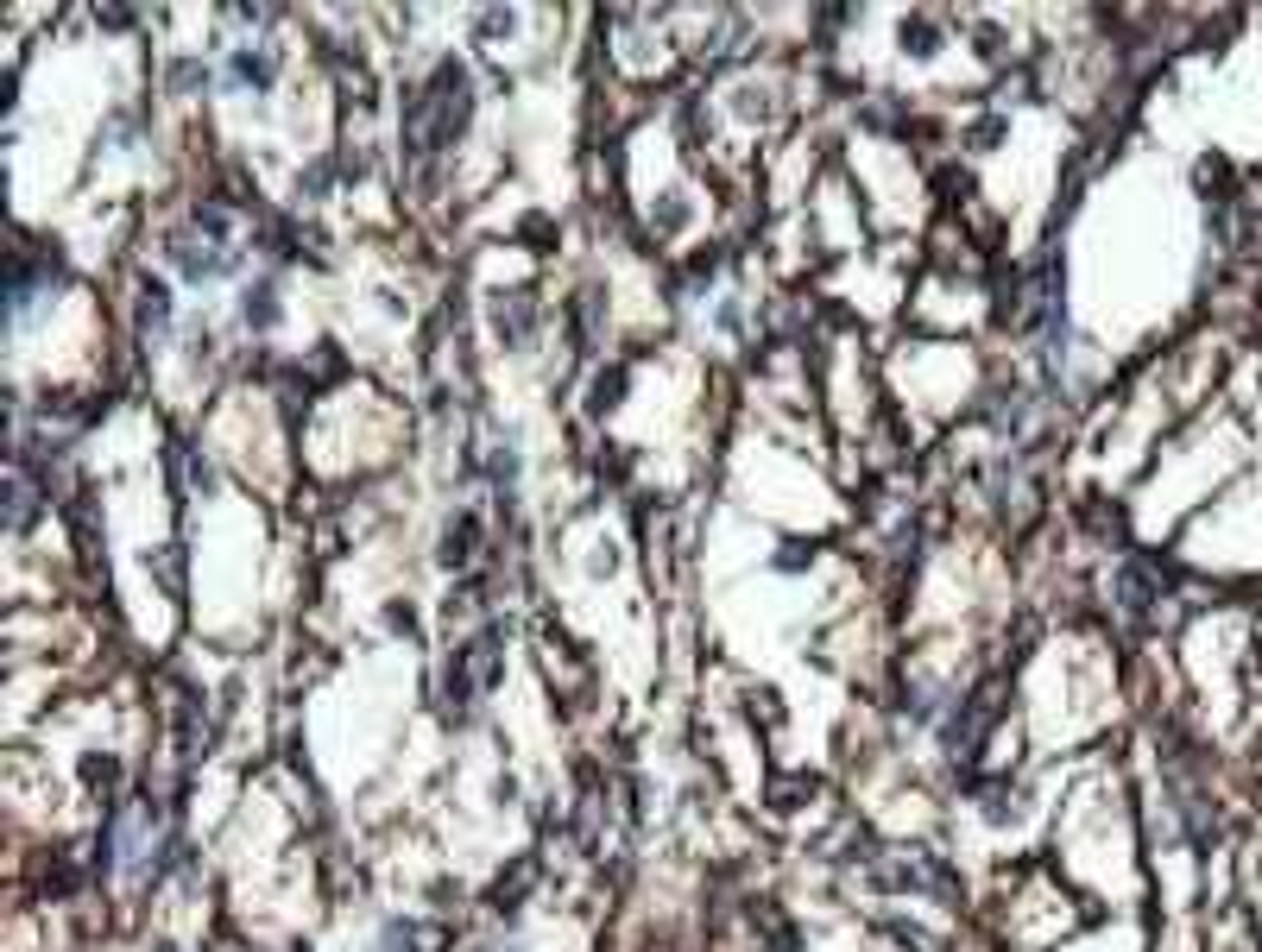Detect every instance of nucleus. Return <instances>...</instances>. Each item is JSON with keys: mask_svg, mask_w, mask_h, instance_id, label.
Wrapping results in <instances>:
<instances>
[{"mask_svg": "<svg viewBox=\"0 0 1262 952\" xmlns=\"http://www.w3.org/2000/svg\"><path fill=\"white\" fill-rule=\"evenodd\" d=\"M903 45L915 51V57H928V51H935V26H928V20H915V26H903Z\"/></svg>", "mask_w": 1262, "mask_h": 952, "instance_id": "obj_9", "label": "nucleus"}, {"mask_svg": "<svg viewBox=\"0 0 1262 952\" xmlns=\"http://www.w3.org/2000/svg\"><path fill=\"white\" fill-rule=\"evenodd\" d=\"M619 385H626V372H607L594 385V410H607V404H619Z\"/></svg>", "mask_w": 1262, "mask_h": 952, "instance_id": "obj_11", "label": "nucleus"}, {"mask_svg": "<svg viewBox=\"0 0 1262 952\" xmlns=\"http://www.w3.org/2000/svg\"><path fill=\"white\" fill-rule=\"evenodd\" d=\"M240 309H247V322H253V328H272V322H279V290H272V284H253Z\"/></svg>", "mask_w": 1262, "mask_h": 952, "instance_id": "obj_5", "label": "nucleus"}, {"mask_svg": "<svg viewBox=\"0 0 1262 952\" xmlns=\"http://www.w3.org/2000/svg\"><path fill=\"white\" fill-rule=\"evenodd\" d=\"M468 114H474V82H468V70H461L455 57H448V63H436L429 89L410 101V133H417V152L455 146V133L468 127Z\"/></svg>", "mask_w": 1262, "mask_h": 952, "instance_id": "obj_1", "label": "nucleus"}, {"mask_svg": "<svg viewBox=\"0 0 1262 952\" xmlns=\"http://www.w3.org/2000/svg\"><path fill=\"white\" fill-rule=\"evenodd\" d=\"M234 82H247V89H272V57H266V51H240V57H234Z\"/></svg>", "mask_w": 1262, "mask_h": 952, "instance_id": "obj_4", "label": "nucleus"}, {"mask_svg": "<svg viewBox=\"0 0 1262 952\" xmlns=\"http://www.w3.org/2000/svg\"><path fill=\"white\" fill-rule=\"evenodd\" d=\"M140 322H146V335H159V328L171 322V297H165L159 284H146V290H140Z\"/></svg>", "mask_w": 1262, "mask_h": 952, "instance_id": "obj_6", "label": "nucleus"}, {"mask_svg": "<svg viewBox=\"0 0 1262 952\" xmlns=\"http://www.w3.org/2000/svg\"><path fill=\"white\" fill-rule=\"evenodd\" d=\"M442 543H448V549H442V562H468V556H474V517H455Z\"/></svg>", "mask_w": 1262, "mask_h": 952, "instance_id": "obj_7", "label": "nucleus"}, {"mask_svg": "<svg viewBox=\"0 0 1262 952\" xmlns=\"http://www.w3.org/2000/svg\"><path fill=\"white\" fill-rule=\"evenodd\" d=\"M171 259H177V265L189 271V278H221V271H234V253L221 247V240H189V234H177L171 240Z\"/></svg>", "mask_w": 1262, "mask_h": 952, "instance_id": "obj_2", "label": "nucleus"}, {"mask_svg": "<svg viewBox=\"0 0 1262 952\" xmlns=\"http://www.w3.org/2000/svg\"><path fill=\"white\" fill-rule=\"evenodd\" d=\"M386 952H417V927L392 921V927H386Z\"/></svg>", "mask_w": 1262, "mask_h": 952, "instance_id": "obj_10", "label": "nucleus"}, {"mask_svg": "<svg viewBox=\"0 0 1262 952\" xmlns=\"http://www.w3.org/2000/svg\"><path fill=\"white\" fill-rule=\"evenodd\" d=\"M493 328L512 341H530V328H537V297L530 290H499V303H493Z\"/></svg>", "mask_w": 1262, "mask_h": 952, "instance_id": "obj_3", "label": "nucleus"}, {"mask_svg": "<svg viewBox=\"0 0 1262 952\" xmlns=\"http://www.w3.org/2000/svg\"><path fill=\"white\" fill-rule=\"evenodd\" d=\"M7 498H13V505H7V524H13V530H26V524H32V486H26V479H20V474H13V486H7Z\"/></svg>", "mask_w": 1262, "mask_h": 952, "instance_id": "obj_8", "label": "nucleus"}]
</instances>
